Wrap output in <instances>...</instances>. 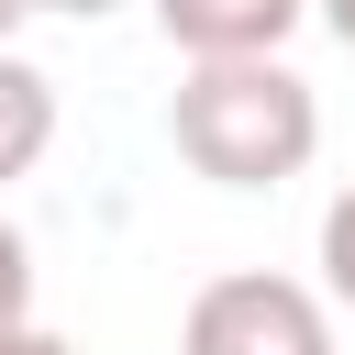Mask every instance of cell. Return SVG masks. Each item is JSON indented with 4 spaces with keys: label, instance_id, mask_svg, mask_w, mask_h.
<instances>
[{
    "label": "cell",
    "instance_id": "cell-5",
    "mask_svg": "<svg viewBox=\"0 0 355 355\" xmlns=\"http://www.w3.org/2000/svg\"><path fill=\"white\" fill-rule=\"evenodd\" d=\"M322 300L355 311V189H333V211H322Z\"/></svg>",
    "mask_w": 355,
    "mask_h": 355
},
{
    "label": "cell",
    "instance_id": "cell-8",
    "mask_svg": "<svg viewBox=\"0 0 355 355\" xmlns=\"http://www.w3.org/2000/svg\"><path fill=\"white\" fill-rule=\"evenodd\" d=\"M22 11H55V22H100V11H122V0H22Z\"/></svg>",
    "mask_w": 355,
    "mask_h": 355
},
{
    "label": "cell",
    "instance_id": "cell-3",
    "mask_svg": "<svg viewBox=\"0 0 355 355\" xmlns=\"http://www.w3.org/2000/svg\"><path fill=\"white\" fill-rule=\"evenodd\" d=\"M144 11L178 55H277L311 22V0H144Z\"/></svg>",
    "mask_w": 355,
    "mask_h": 355
},
{
    "label": "cell",
    "instance_id": "cell-2",
    "mask_svg": "<svg viewBox=\"0 0 355 355\" xmlns=\"http://www.w3.org/2000/svg\"><path fill=\"white\" fill-rule=\"evenodd\" d=\"M178 355H333V300L277 266H233L189 300Z\"/></svg>",
    "mask_w": 355,
    "mask_h": 355
},
{
    "label": "cell",
    "instance_id": "cell-10",
    "mask_svg": "<svg viewBox=\"0 0 355 355\" xmlns=\"http://www.w3.org/2000/svg\"><path fill=\"white\" fill-rule=\"evenodd\" d=\"M11 22H22V0H0V44H11Z\"/></svg>",
    "mask_w": 355,
    "mask_h": 355
},
{
    "label": "cell",
    "instance_id": "cell-9",
    "mask_svg": "<svg viewBox=\"0 0 355 355\" xmlns=\"http://www.w3.org/2000/svg\"><path fill=\"white\" fill-rule=\"evenodd\" d=\"M311 11H322V22H333V33L355 44V0H311Z\"/></svg>",
    "mask_w": 355,
    "mask_h": 355
},
{
    "label": "cell",
    "instance_id": "cell-6",
    "mask_svg": "<svg viewBox=\"0 0 355 355\" xmlns=\"http://www.w3.org/2000/svg\"><path fill=\"white\" fill-rule=\"evenodd\" d=\"M0 322H33V244H22V222H0Z\"/></svg>",
    "mask_w": 355,
    "mask_h": 355
},
{
    "label": "cell",
    "instance_id": "cell-4",
    "mask_svg": "<svg viewBox=\"0 0 355 355\" xmlns=\"http://www.w3.org/2000/svg\"><path fill=\"white\" fill-rule=\"evenodd\" d=\"M44 155H55V78H44L22 44H0V189L33 178Z\"/></svg>",
    "mask_w": 355,
    "mask_h": 355
},
{
    "label": "cell",
    "instance_id": "cell-1",
    "mask_svg": "<svg viewBox=\"0 0 355 355\" xmlns=\"http://www.w3.org/2000/svg\"><path fill=\"white\" fill-rule=\"evenodd\" d=\"M166 144L211 189H288L322 155V100L288 55H189L166 100Z\"/></svg>",
    "mask_w": 355,
    "mask_h": 355
},
{
    "label": "cell",
    "instance_id": "cell-7",
    "mask_svg": "<svg viewBox=\"0 0 355 355\" xmlns=\"http://www.w3.org/2000/svg\"><path fill=\"white\" fill-rule=\"evenodd\" d=\"M0 355H78V344L44 333V322H0Z\"/></svg>",
    "mask_w": 355,
    "mask_h": 355
}]
</instances>
